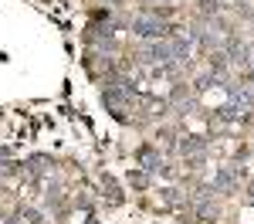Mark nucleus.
<instances>
[{"instance_id":"423d86ee","label":"nucleus","mask_w":254,"mask_h":224,"mask_svg":"<svg viewBox=\"0 0 254 224\" xmlns=\"http://www.w3.org/2000/svg\"><path fill=\"white\" fill-rule=\"evenodd\" d=\"M139 163L146 166V173H170V166L163 163V156H159L156 149H149V146L139 149Z\"/></svg>"},{"instance_id":"20e7f679","label":"nucleus","mask_w":254,"mask_h":224,"mask_svg":"<svg viewBox=\"0 0 254 224\" xmlns=\"http://www.w3.org/2000/svg\"><path fill=\"white\" fill-rule=\"evenodd\" d=\"M180 153L190 163H200L207 156V140H203V136H183V140H180Z\"/></svg>"},{"instance_id":"6e6552de","label":"nucleus","mask_w":254,"mask_h":224,"mask_svg":"<svg viewBox=\"0 0 254 224\" xmlns=\"http://www.w3.org/2000/svg\"><path fill=\"white\" fill-rule=\"evenodd\" d=\"M163 204H166V207H180V190H163Z\"/></svg>"},{"instance_id":"9d476101","label":"nucleus","mask_w":254,"mask_h":224,"mask_svg":"<svg viewBox=\"0 0 254 224\" xmlns=\"http://www.w3.org/2000/svg\"><path fill=\"white\" fill-rule=\"evenodd\" d=\"M132 183H136V187H146V183H149V173H132Z\"/></svg>"},{"instance_id":"0eeeda50","label":"nucleus","mask_w":254,"mask_h":224,"mask_svg":"<svg viewBox=\"0 0 254 224\" xmlns=\"http://www.w3.org/2000/svg\"><path fill=\"white\" fill-rule=\"evenodd\" d=\"M234 187H237V177L231 173V170H220V173L214 177V190H220V194H231Z\"/></svg>"},{"instance_id":"7ed1b4c3","label":"nucleus","mask_w":254,"mask_h":224,"mask_svg":"<svg viewBox=\"0 0 254 224\" xmlns=\"http://www.w3.org/2000/svg\"><path fill=\"white\" fill-rule=\"evenodd\" d=\"M214 197H217V194H214V187H200L193 197H190V207H193V211L200 214V218H203V221H210V218L217 214Z\"/></svg>"},{"instance_id":"f257e3e1","label":"nucleus","mask_w":254,"mask_h":224,"mask_svg":"<svg viewBox=\"0 0 254 224\" xmlns=\"http://www.w3.org/2000/svg\"><path fill=\"white\" fill-rule=\"evenodd\" d=\"M132 31H136V38H146V41H163L170 34V27L163 24L159 14H139L132 20Z\"/></svg>"},{"instance_id":"f03ea898","label":"nucleus","mask_w":254,"mask_h":224,"mask_svg":"<svg viewBox=\"0 0 254 224\" xmlns=\"http://www.w3.org/2000/svg\"><path fill=\"white\" fill-rule=\"evenodd\" d=\"M139 61L142 65H166V61H173V55H170V41H149V44H142V51H139Z\"/></svg>"},{"instance_id":"1a4fd4ad","label":"nucleus","mask_w":254,"mask_h":224,"mask_svg":"<svg viewBox=\"0 0 254 224\" xmlns=\"http://www.w3.org/2000/svg\"><path fill=\"white\" fill-rule=\"evenodd\" d=\"M20 218H24V224H44V221H41V214H38V211H24Z\"/></svg>"},{"instance_id":"39448f33","label":"nucleus","mask_w":254,"mask_h":224,"mask_svg":"<svg viewBox=\"0 0 254 224\" xmlns=\"http://www.w3.org/2000/svg\"><path fill=\"white\" fill-rule=\"evenodd\" d=\"M224 55H227V61H234V65H244V68L251 65V48H248L241 38L227 41V51H224Z\"/></svg>"}]
</instances>
